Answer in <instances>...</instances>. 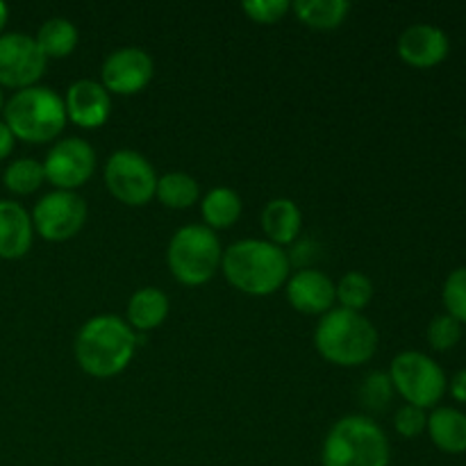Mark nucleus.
<instances>
[{"instance_id":"f257e3e1","label":"nucleus","mask_w":466,"mask_h":466,"mask_svg":"<svg viewBox=\"0 0 466 466\" xmlns=\"http://www.w3.org/2000/svg\"><path fill=\"white\" fill-rule=\"evenodd\" d=\"M137 335L127 321L116 314H100L89 319L76 337V360L85 373L94 378L118 376L135 358Z\"/></svg>"},{"instance_id":"f03ea898","label":"nucleus","mask_w":466,"mask_h":466,"mask_svg":"<svg viewBox=\"0 0 466 466\" xmlns=\"http://www.w3.org/2000/svg\"><path fill=\"white\" fill-rule=\"evenodd\" d=\"M221 268L235 289L248 296H268L289 276V258L267 239H241L223 250Z\"/></svg>"},{"instance_id":"7ed1b4c3","label":"nucleus","mask_w":466,"mask_h":466,"mask_svg":"<svg viewBox=\"0 0 466 466\" xmlns=\"http://www.w3.org/2000/svg\"><path fill=\"white\" fill-rule=\"evenodd\" d=\"M319 355L337 367H360L378 350V330L362 312L330 309L319 321L314 332Z\"/></svg>"},{"instance_id":"20e7f679","label":"nucleus","mask_w":466,"mask_h":466,"mask_svg":"<svg viewBox=\"0 0 466 466\" xmlns=\"http://www.w3.org/2000/svg\"><path fill=\"white\" fill-rule=\"evenodd\" d=\"M390 440L373 419L349 414L326 435L323 466H390Z\"/></svg>"},{"instance_id":"39448f33","label":"nucleus","mask_w":466,"mask_h":466,"mask_svg":"<svg viewBox=\"0 0 466 466\" xmlns=\"http://www.w3.org/2000/svg\"><path fill=\"white\" fill-rule=\"evenodd\" d=\"M5 126L12 130L14 139L27 144H46L55 139L66 126L64 98L48 86H27L16 91L5 103Z\"/></svg>"},{"instance_id":"423d86ee","label":"nucleus","mask_w":466,"mask_h":466,"mask_svg":"<svg viewBox=\"0 0 466 466\" xmlns=\"http://www.w3.org/2000/svg\"><path fill=\"white\" fill-rule=\"evenodd\" d=\"M223 250L218 244V237L208 226L180 228L171 237L167 259L173 278L182 285L198 287L214 278L217 268L221 267Z\"/></svg>"},{"instance_id":"0eeeda50","label":"nucleus","mask_w":466,"mask_h":466,"mask_svg":"<svg viewBox=\"0 0 466 466\" xmlns=\"http://www.w3.org/2000/svg\"><path fill=\"white\" fill-rule=\"evenodd\" d=\"M390 380L405 403L414 408H437L449 390L446 373L431 355L421 350H403L391 360Z\"/></svg>"},{"instance_id":"6e6552de","label":"nucleus","mask_w":466,"mask_h":466,"mask_svg":"<svg viewBox=\"0 0 466 466\" xmlns=\"http://www.w3.org/2000/svg\"><path fill=\"white\" fill-rule=\"evenodd\" d=\"M105 185L116 200L139 208L155 198L157 173L137 150H116L105 164Z\"/></svg>"},{"instance_id":"1a4fd4ad","label":"nucleus","mask_w":466,"mask_h":466,"mask_svg":"<svg viewBox=\"0 0 466 466\" xmlns=\"http://www.w3.org/2000/svg\"><path fill=\"white\" fill-rule=\"evenodd\" d=\"M86 221V203L76 191H50L36 200L32 226L46 241H66L82 230Z\"/></svg>"},{"instance_id":"9d476101","label":"nucleus","mask_w":466,"mask_h":466,"mask_svg":"<svg viewBox=\"0 0 466 466\" xmlns=\"http://www.w3.org/2000/svg\"><path fill=\"white\" fill-rule=\"evenodd\" d=\"M44 53L36 46L35 36L25 32H7L0 35V85L9 89H27L44 76Z\"/></svg>"},{"instance_id":"9b49d317","label":"nucleus","mask_w":466,"mask_h":466,"mask_svg":"<svg viewBox=\"0 0 466 466\" xmlns=\"http://www.w3.org/2000/svg\"><path fill=\"white\" fill-rule=\"evenodd\" d=\"M96 168V150L80 137L57 141L44 162L46 180L62 191H76L85 185Z\"/></svg>"},{"instance_id":"f8f14e48","label":"nucleus","mask_w":466,"mask_h":466,"mask_svg":"<svg viewBox=\"0 0 466 466\" xmlns=\"http://www.w3.org/2000/svg\"><path fill=\"white\" fill-rule=\"evenodd\" d=\"M153 57L146 50L126 46V48H118L107 55V59L103 62V71H100V77H103L100 85L109 94H139L153 80Z\"/></svg>"},{"instance_id":"ddd939ff","label":"nucleus","mask_w":466,"mask_h":466,"mask_svg":"<svg viewBox=\"0 0 466 466\" xmlns=\"http://www.w3.org/2000/svg\"><path fill=\"white\" fill-rule=\"evenodd\" d=\"M399 55L414 68H432L449 57L451 41L441 27L431 23H414L399 36Z\"/></svg>"},{"instance_id":"4468645a","label":"nucleus","mask_w":466,"mask_h":466,"mask_svg":"<svg viewBox=\"0 0 466 466\" xmlns=\"http://www.w3.org/2000/svg\"><path fill=\"white\" fill-rule=\"evenodd\" d=\"M287 300L300 314L323 317L335 305L337 294L330 278L319 268H300L287 280Z\"/></svg>"},{"instance_id":"2eb2a0df","label":"nucleus","mask_w":466,"mask_h":466,"mask_svg":"<svg viewBox=\"0 0 466 466\" xmlns=\"http://www.w3.org/2000/svg\"><path fill=\"white\" fill-rule=\"evenodd\" d=\"M64 107H66V118H71L76 126L94 130V127H100L109 118L112 98H109V91L100 82L77 80L68 86Z\"/></svg>"},{"instance_id":"dca6fc26","label":"nucleus","mask_w":466,"mask_h":466,"mask_svg":"<svg viewBox=\"0 0 466 466\" xmlns=\"http://www.w3.org/2000/svg\"><path fill=\"white\" fill-rule=\"evenodd\" d=\"M32 217L16 200H0V258L21 259L32 248Z\"/></svg>"},{"instance_id":"f3484780","label":"nucleus","mask_w":466,"mask_h":466,"mask_svg":"<svg viewBox=\"0 0 466 466\" xmlns=\"http://www.w3.org/2000/svg\"><path fill=\"white\" fill-rule=\"evenodd\" d=\"M303 214L300 208L289 198H273L262 209V230L268 237L267 241L276 246L291 244L300 235Z\"/></svg>"},{"instance_id":"a211bd4d","label":"nucleus","mask_w":466,"mask_h":466,"mask_svg":"<svg viewBox=\"0 0 466 466\" xmlns=\"http://www.w3.org/2000/svg\"><path fill=\"white\" fill-rule=\"evenodd\" d=\"M432 444L449 455L466 453V414L458 408H435L426 426Z\"/></svg>"},{"instance_id":"6ab92c4d","label":"nucleus","mask_w":466,"mask_h":466,"mask_svg":"<svg viewBox=\"0 0 466 466\" xmlns=\"http://www.w3.org/2000/svg\"><path fill=\"white\" fill-rule=\"evenodd\" d=\"M168 299L157 287L135 291L127 303V326L135 332H150L167 319Z\"/></svg>"},{"instance_id":"aec40b11","label":"nucleus","mask_w":466,"mask_h":466,"mask_svg":"<svg viewBox=\"0 0 466 466\" xmlns=\"http://www.w3.org/2000/svg\"><path fill=\"white\" fill-rule=\"evenodd\" d=\"M200 212H203L205 226L209 230H223L239 221L241 198L230 187H217V189L208 191L200 203Z\"/></svg>"},{"instance_id":"412c9836","label":"nucleus","mask_w":466,"mask_h":466,"mask_svg":"<svg viewBox=\"0 0 466 466\" xmlns=\"http://www.w3.org/2000/svg\"><path fill=\"white\" fill-rule=\"evenodd\" d=\"M291 7L300 23L317 30H332L341 25L350 12L349 0H296Z\"/></svg>"},{"instance_id":"4be33fe9","label":"nucleus","mask_w":466,"mask_h":466,"mask_svg":"<svg viewBox=\"0 0 466 466\" xmlns=\"http://www.w3.org/2000/svg\"><path fill=\"white\" fill-rule=\"evenodd\" d=\"M36 46L44 53V57H66L76 50L77 46V30L68 18H48L44 25L39 27L35 36Z\"/></svg>"},{"instance_id":"5701e85b","label":"nucleus","mask_w":466,"mask_h":466,"mask_svg":"<svg viewBox=\"0 0 466 466\" xmlns=\"http://www.w3.org/2000/svg\"><path fill=\"white\" fill-rule=\"evenodd\" d=\"M155 196H157L159 203L167 205V208L187 209L198 200L200 187L198 182H196V177H191L189 173L171 171L167 173V176L157 177Z\"/></svg>"},{"instance_id":"b1692460","label":"nucleus","mask_w":466,"mask_h":466,"mask_svg":"<svg viewBox=\"0 0 466 466\" xmlns=\"http://www.w3.org/2000/svg\"><path fill=\"white\" fill-rule=\"evenodd\" d=\"M46 180V173H44V164L36 162L32 157H21V159H14L3 173V182L12 194L18 196H27L32 191L39 189Z\"/></svg>"},{"instance_id":"393cba45","label":"nucleus","mask_w":466,"mask_h":466,"mask_svg":"<svg viewBox=\"0 0 466 466\" xmlns=\"http://www.w3.org/2000/svg\"><path fill=\"white\" fill-rule=\"evenodd\" d=\"M337 300L341 308L350 309V312H360L367 308L373 299V282L367 273L349 271L339 282L335 285Z\"/></svg>"},{"instance_id":"a878e982","label":"nucleus","mask_w":466,"mask_h":466,"mask_svg":"<svg viewBox=\"0 0 466 466\" xmlns=\"http://www.w3.org/2000/svg\"><path fill=\"white\" fill-rule=\"evenodd\" d=\"M428 344L432 346V350H451L458 346V341L462 339V323L455 321L451 314H437L431 323H428L426 330Z\"/></svg>"},{"instance_id":"bb28decb","label":"nucleus","mask_w":466,"mask_h":466,"mask_svg":"<svg viewBox=\"0 0 466 466\" xmlns=\"http://www.w3.org/2000/svg\"><path fill=\"white\" fill-rule=\"evenodd\" d=\"M441 300H444L446 314H451L455 321L466 323V267L449 273L441 289Z\"/></svg>"},{"instance_id":"cd10ccee","label":"nucleus","mask_w":466,"mask_h":466,"mask_svg":"<svg viewBox=\"0 0 466 466\" xmlns=\"http://www.w3.org/2000/svg\"><path fill=\"white\" fill-rule=\"evenodd\" d=\"M391 396H394V385L390 380V373L373 371L364 378L362 387H360V399H362L364 408L380 412L390 405Z\"/></svg>"},{"instance_id":"c85d7f7f","label":"nucleus","mask_w":466,"mask_h":466,"mask_svg":"<svg viewBox=\"0 0 466 466\" xmlns=\"http://www.w3.org/2000/svg\"><path fill=\"white\" fill-rule=\"evenodd\" d=\"M289 7L291 5L287 0H246L241 5V9H244V14L250 21L264 23V25L280 21L289 12Z\"/></svg>"},{"instance_id":"c756f323","label":"nucleus","mask_w":466,"mask_h":466,"mask_svg":"<svg viewBox=\"0 0 466 466\" xmlns=\"http://www.w3.org/2000/svg\"><path fill=\"white\" fill-rule=\"evenodd\" d=\"M426 426H428L426 410L405 403L403 408L396 412L394 428L400 437H405V440H414V437H419L423 431H426Z\"/></svg>"},{"instance_id":"7c9ffc66","label":"nucleus","mask_w":466,"mask_h":466,"mask_svg":"<svg viewBox=\"0 0 466 466\" xmlns=\"http://www.w3.org/2000/svg\"><path fill=\"white\" fill-rule=\"evenodd\" d=\"M449 391L458 403L466 405V369H462V371H458L453 378H451Z\"/></svg>"},{"instance_id":"2f4dec72","label":"nucleus","mask_w":466,"mask_h":466,"mask_svg":"<svg viewBox=\"0 0 466 466\" xmlns=\"http://www.w3.org/2000/svg\"><path fill=\"white\" fill-rule=\"evenodd\" d=\"M12 150H14L12 130L5 126V121H0V162H3L5 157H9V153H12Z\"/></svg>"},{"instance_id":"473e14b6","label":"nucleus","mask_w":466,"mask_h":466,"mask_svg":"<svg viewBox=\"0 0 466 466\" xmlns=\"http://www.w3.org/2000/svg\"><path fill=\"white\" fill-rule=\"evenodd\" d=\"M7 16H9V9H7V5H5L3 0H0V32H3L5 23H7Z\"/></svg>"},{"instance_id":"72a5a7b5","label":"nucleus","mask_w":466,"mask_h":466,"mask_svg":"<svg viewBox=\"0 0 466 466\" xmlns=\"http://www.w3.org/2000/svg\"><path fill=\"white\" fill-rule=\"evenodd\" d=\"M0 112H3V91H0Z\"/></svg>"}]
</instances>
